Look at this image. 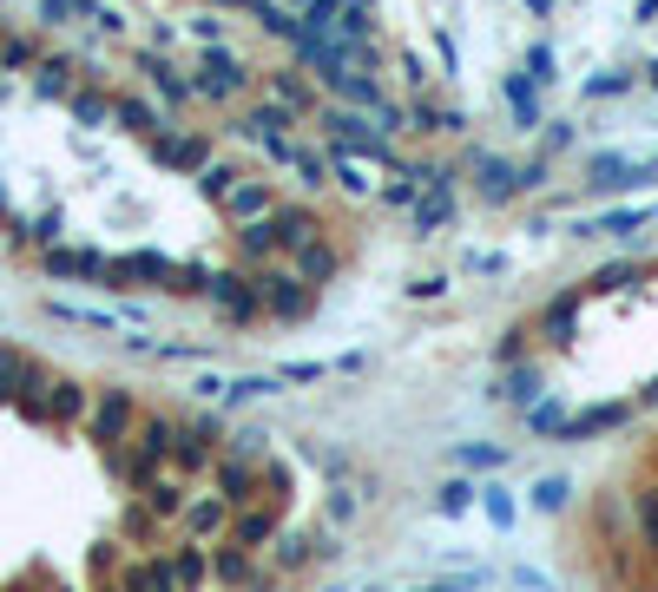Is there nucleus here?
<instances>
[{
	"mask_svg": "<svg viewBox=\"0 0 658 592\" xmlns=\"http://www.w3.org/2000/svg\"><path fill=\"white\" fill-rule=\"evenodd\" d=\"M277 99H283V106H303L310 93H303V79H290V73H283V79H277Z\"/></svg>",
	"mask_w": 658,
	"mask_h": 592,
	"instance_id": "cd10ccee",
	"label": "nucleus"
},
{
	"mask_svg": "<svg viewBox=\"0 0 658 592\" xmlns=\"http://www.w3.org/2000/svg\"><path fill=\"white\" fill-rule=\"evenodd\" d=\"M224 395H231V402H264V395H277V375H244V382H224Z\"/></svg>",
	"mask_w": 658,
	"mask_h": 592,
	"instance_id": "4468645a",
	"label": "nucleus"
},
{
	"mask_svg": "<svg viewBox=\"0 0 658 592\" xmlns=\"http://www.w3.org/2000/svg\"><path fill=\"white\" fill-rule=\"evenodd\" d=\"M270 303L290 316V310H303V290H297V283H277V290H270Z\"/></svg>",
	"mask_w": 658,
	"mask_h": 592,
	"instance_id": "a878e982",
	"label": "nucleus"
},
{
	"mask_svg": "<svg viewBox=\"0 0 658 592\" xmlns=\"http://www.w3.org/2000/svg\"><path fill=\"white\" fill-rule=\"evenodd\" d=\"M172 573H178V592H198L204 586V553H178Z\"/></svg>",
	"mask_w": 658,
	"mask_h": 592,
	"instance_id": "6ab92c4d",
	"label": "nucleus"
},
{
	"mask_svg": "<svg viewBox=\"0 0 658 592\" xmlns=\"http://www.w3.org/2000/svg\"><path fill=\"white\" fill-rule=\"evenodd\" d=\"M619 421H626V402H593V408L560 421V441H586V435H599V428H619Z\"/></svg>",
	"mask_w": 658,
	"mask_h": 592,
	"instance_id": "7ed1b4c3",
	"label": "nucleus"
},
{
	"mask_svg": "<svg viewBox=\"0 0 658 592\" xmlns=\"http://www.w3.org/2000/svg\"><path fill=\"white\" fill-rule=\"evenodd\" d=\"M237 540H244V546L270 540V514H251V520H244V527H237Z\"/></svg>",
	"mask_w": 658,
	"mask_h": 592,
	"instance_id": "393cba45",
	"label": "nucleus"
},
{
	"mask_svg": "<svg viewBox=\"0 0 658 592\" xmlns=\"http://www.w3.org/2000/svg\"><path fill=\"white\" fill-rule=\"evenodd\" d=\"M145 507H152L158 520L185 514V487H178V481H152V487H145Z\"/></svg>",
	"mask_w": 658,
	"mask_h": 592,
	"instance_id": "1a4fd4ad",
	"label": "nucleus"
},
{
	"mask_svg": "<svg viewBox=\"0 0 658 592\" xmlns=\"http://www.w3.org/2000/svg\"><path fill=\"white\" fill-rule=\"evenodd\" d=\"M533 389H540V375H533V369H514L501 395H514V402H533Z\"/></svg>",
	"mask_w": 658,
	"mask_h": 592,
	"instance_id": "5701e85b",
	"label": "nucleus"
},
{
	"mask_svg": "<svg viewBox=\"0 0 658 592\" xmlns=\"http://www.w3.org/2000/svg\"><path fill=\"white\" fill-rule=\"evenodd\" d=\"M218 573L224 579H251V566H244V553H218Z\"/></svg>",
	"mask_w": 658,
	"mask_h": 592,
	"instance_id": "c85d7f7f",
	"label": "nucleus"
},
{
	"mask_svg": "<svg viewBox=\"0 0 658 592\" xmlns=\"http://www.w3.org/2000/svg\"><path fill=\"white\" fill-rule=\"evenodd\" d=\"M527 79H533V86L560 79V73H553V47H533V53H527Z\"/></svg>",
	"mask_w": 658,
	"mask_h": 592,
	"instance_id": "4be33fe9",
	"label": "nucleus"
},
{
	"mask_svg": "<svg viewBox=\"0 0 658 592\" xmlns=\"http://www.w3.org/2000/svg\"><path fill=\"white\" fill-rule=\"evenodd\" d=\"M290 7H303V14H310V7H316V0H290Z\"/></svg>",
	"mask_w": 658,
	"mask_h": 592,
	"instance_id": "7c9ffc66",
	"label": "nucleus"
},
{
	"mask_svg": "<svg viewBox=\"0 0 658 592\" xmlns=\"http://www.w3.org/2000/svg\"><path fill=\"white\" fill-rule=\"evenodd\" d=\"M277 560H283V566L303 560V540H297V533H283V540H277Z\"/></svg>",
	"mask_w": 658,
	"mask_h": 592,
	"instance_id": "c756f323",
	"label": "nucleus"
},
{
	"mask_svg": "<svg viewBox=\"0 0 658 592\" xmlns=\"http://www.w3.org/2000/svg\"><path fill=\"white\" fill-rule=\"evenodd\" d=\"M329 270H336V257H329L316 237H310V244H297V277H303V283H323Z\"/></svg>",
	"mask_w": 658,
	"mask_h": 592,
	"instance_id": "6e6552de",
	"label": "nucleus"
},
{
	"mask_svg": "<svg viewBox=\"0 0 658 592\" xmlns=\"http://www.w3.org/2000/svg\"><path fill=\"white\" fill-rule=\"evenodd\" d=\"M218 487H224L218 500H244V487H251V481H244V474H237V468H224V474H218Z\"/></svg>",
	"mask_w": 658,
	"mask_h": 592,
	"instance_id": "bb28decb",
	"label": "nucleus"
},
{
	"mask_svg": "<svg viewBox=\"0 0 658 592\" xmlns=\"http://www.w3.org/2000/svg\"><path fill=\"white\" fill-rule=\"evenodd\" d=\"M448 218H455V198H448V191H435V198H428L422 211H415V224H422V237H428V231H441Z\"/></svg>",
	"mask_w": 658,
	"mask_h": 592,
	"instance_id": "dca6fc26",
	"label": "nucleus"
},
{
	"mask_svg": "<svg viewBox=\"0 0 658 592\" xmlns=\"http://www.w3.org/2000/svg\"><path fill=\"white\" fill-rule=\"evenodd\" d=\"M481 514L494 520V527H514L520 507H514V494H507V487H481Z\"/></svg>",
	"mask_w": 658,
	"mask_h": 592,
	"instance_id": "9b49d317",
	"label": "nucleus"
},
{
	"mask_svg": "<svg viewBox=\"0 0 658 592\" xmlns=\"http://www.w3.org/2000/svg\"><path fill=\"white\" fill-rule=\"evenodd\" d=\"M639 527H645V546H658V494H639Z\"/></svg>",
	"mask_w": 658,
	"mask_h": 592,
	"instance_id": "b1692460",
	"label": "nucleus"
},
{
	"mask_svg": "<svg viewBox=\"0 0 658 592\" xmlns=\"http://www.w3.org/2000/svg\"><path fill=\"white\" fill-rule=\"evenodd\" d=\"M527 421L540 428V435H553V428L566 421V408H560V402H533V408H527Z\"/></svg>",
	"mask_w": 658,
	"mask_h": 592,
	"instance_id": "412c9836",
	"label": "nucleus"
},
{
	"mask_svg": "<svg viewBox=\"0 0 658 592\" xmlns=\"http://www.w3.org/2000/svg\"><path fill=\"white\" fill-rule=\"evenodd\" d=\"M191 93H204V99H231V93H244V66H237L231 53H211V60H204V73L191 79Z\"/></svg>",
	"mask_w": 658,
	"mask_h": 592,
	"instance_id": "f03ea898",
	"label": "nucleus"
},
{
	"mask_svg": "<svg viewBox=\"0 0 658 592\" xmlns=\"http://www.w3.org/2000/svg\"><path fill=\"white\" fill-rule=\"evenodd\" d=\"M652 86H658V66H652Z\"/></svg>",
	"mask_w": 658,
	"mask_h": 592,
	"instance_id": "2f4dec72",
	"label": "nucleus"
},
{
	"mask_svg": "<svg viewBox=\"0 0 658 592\" xmlns=\"http://www.w3.org/2000/svg\"><path fill=\"white\" fill-rule=\"evenodd\" d=\"M566 494H573V481H566V474H547V481H533V507H540V514H560Z\"/></svg>",
	"mask_w": 658,
	"mask_h": 592,
	"instance_id": "9d476101",
	"label": "nucleus"
},
{
	"mask_svg": "<svg viewBox=\"0 0 658 592\" xmlns=\"http://www.w3.org/2000/svg\"><path fill=\"white\" fill-rule=\"evenodd\" d=\"M474 494H481V487H468V481H448V487H441V500H435V507H441L448 520H461V514L474 507Z\"/></svg>",
	"mask_w": 658,
	"mask_h": 592,
	"instance_id": "2eb2a0df",
	"label": "nucleus"
},
{
	"mask_svg": "<svg viewBox=\"0 0 658 592\" xmlns=\"http://www.w3.org/2000/svg\"><path fill=\"white\" fill-rule=\"evenodd\" d=\"M652 402H658V382H652Z\"/></svg>",
	"mask_w": 658,
	"mask_h": 592,
	"instance_id": "473e14b6",
	"label": "nucleus"
},
{
	"mask_svg": "<svg viewBox=\"0 0 658 592\" xmlns=\"http://www.w3.org/2000/svg\"><path fill=\"white\" fill-rule=\"evenodd\" d=\"M329 125H336V139H349L356 152H369V158H389V145H382V132H376L369 119H356V112H336Z\"/></svg>",
	"mask_w": 658,
	"mask_h": 592,
	"instance_id": "39448f33",
	"label": "nucleus"
},
{
	"mask_svg": "<svg viewBox=\"0 0 658 592\" xmlns=\"http://www.w3.org/2000/svg\"><path fill=\"white\" fill-rule=\"evenodd\" d=\"M244 7H251V14H257V20H264V27H270V33H283V40H290V33H297V20L283 14L277 0H244Z\"/></svg>",
	"mask_w": 658,
	"mask_h": 592,
	"instance_id": "f3484780",
	"label": "nucleus"
},
{
	"mask_svg": "<svg viewBox=\"0 0 658 592\" xmlns=\"http://www.w3.org/2000/svg\"><path fill=\"white\" fill-rule=\"evenodd\" d=\"M158 158H165V165H198L204 145H198V139H178V132H165V139H158Z\"/></svg>",
	"mask_w": 658,
	"mask_h": 592,
	"instance_id": "ddd939ff",
	"label": "nucleus"
},
{
	"mask_svg": "<svg viewBox=\"0 0 658 592\" xmlns=\"http://www.w3.org/2000/svg\"><path fill=\"white\" fill-rule=\"evenodd\" d=\"M132 421H139L132 395H126V389H106L93 408H86V441H99V448H119V441H132Z\"/></svg>",
	"mask_w": 658,
	"mask_h": 592,
	"instance_id": "f257e3e1",
	"label": "nucleus"
},
{
	"mask_svg": "<svg viewBox=\"0 0 658 592\" xmlns=\"http://www.w3.org/2000/svg\"><path fill=\"white\" fill-rule=\"evenodd\" d=\"M652 218L645 204H626V211H606V218H586L573 237H626V231H639V224Z\"/></svg>",
	"mask_w": 658,
	"mask_h": 592,
	"instance_id": "20e7f679",
	"label": "nucleus"
},
{
	"mask_svg": "<svg viewBox=\"0 0 658 592\" xmlns=\"http://www.w3.org/2000/svg\"><path fill=\"white\" fill-rule=\"evenodd\" d=\"M270 237H277L283 250H297V244H310V237H316V218H297V211H277V218H270Z\"/></svg>",
	"mask_w": 658,
	"mask_h": 592,
	"instance_id": "423d86ee",
	"label": "nucleus"
},
{
	"mask_svg": "<svg viewBox=\"0 0 658 592\" xmlns=\"http://www.w3.org/2000/svg\"><path fill=\"white\" fill-rule=\"evenodd\" d=\"M455 461H461V468H501L507 454H501V448H487V441H468V448H455Z\"/></svg>",
	"mask_w": 658,
	"mask_h": 592,
	"instance_id": "aec40b11",
	"label": "nucleus"
},
{
	"mask_svg": "<svg viewBox=\"0 0 658 592\" xmlns=\"http://www.w3.org/2000/svg\"><path fill=\"white\" fill-rule=\"evenodd\" d=\"M224 204H231V218H244V224H251V218H264V211H270L264 185H231V191H224Z\"/></svg>",
	"mask_w": 658,
	"mask_h": 592,
	"instance_id": "0eeeda50",
	"label": "nucleus"
},
{
	"mask_svg": "<svg viewBox=\"0 0 658 592\" xmlns=\"http://www.w3.org/2000/svg\"><path fill=\"white\" fill-rule=\"evenodd\" d=\"M185 520H191V533H198V540H204V533H218V527H224V500H191Z\"/></svg>",
	"mask_w": 658,
	"mask_h": 592,
	"instance_id": "f8f14e48",
	"label": "nucleus"
},
{
	"mask_svg": "<svg viewBox=\"0 0 658 592\" xmlns=\"http://www.w3.org/2000/svg\"><path fill=\"white\" fill-rule=\"evenodd\" d=\"M329 172H336V185H343V191H369V172H362V165H356L349 152H336V158H329Z\"/></svg>",
	"mask_w": 658,
	"mask_h": 592,
	"instance_id": "a211bd4d",
	"label": "nucleus"
}]
</instances>
